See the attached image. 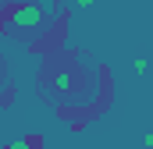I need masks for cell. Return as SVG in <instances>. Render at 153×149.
I'll return each instance as SVG.
<instances>
[{
    "instance_id": "1",
    "label": "cell",
    "mask_w": 153,
    "mask_h": 149,
    "mask_svg": "<svg viewBox=\"0 0 153 149\" xmlns=\"http://www.w3.org/2000/svg\"><path fill=\"white\" fill-rule=\"evenodd\" d=\"M61 14L57 0H7L0 7V32L7 36H39Z\"/></svg>"
},
{
    "instance_id": "2",
    "label": "cell",
    "mask_w": 153,
    "mask_h": 149,
    "mask_svg": "<svg viewBox=\"0 0 153 149\" xmlns=\"http://www.w3.org/2000/svg\"><path fill=\"white\" fill-rule=\"evenodd\" d=\"M4 149H43V139L39 135H22V139H14L11 146H4Z\"/></svg>"
},
{
    "instance_id": "3",
    "label": "cell",
    "mask_w": 153,
    "mask_h": 149,
    "mask_svg": "<svg viewBox=\"0 0 153 149\" xmlns=\"http://www.w3.org/2000/svg\"><path fill=\"white\" fill-rule=\"evenodd\" d=\"M143 142H146V149H153V131L146 135V139H143Z\"/></svg>"
},
{
    "instance_id": "4",
    "label": "cell",
    "mask_w": 153,
    "mask_h": 149,
    "mask_svg": "<svg viewBox=\"0 0 153 149\" xmlns=\"http://www.w3.org/2000/svg\"><path fill=\"white\" fill-rule=\"evenodd\" d=\"M93 4H96V0H78V7H93Z\"/></svg>"
},
{
    "instance_id": "5",
    "label": "cell",
    "mask_w": 153,
    "mask_h": 149,
    "mask_svg": "<svg viewBox=\"0 0 153 149\" xmlns=\"http://www.w3.org/2000/svg\"><path fill=\"white\" fill-rule=\"evenodd\" d=\"M4 71H7V64H4V57H0V82H4Z\"/></svg>"
}]
</instances>
